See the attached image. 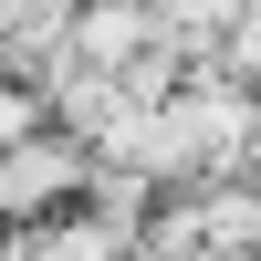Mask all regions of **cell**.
<instances>
[{
  "label": "cell",
  "mask_w": 261,
  "mask_h": 261,
  "mask_svg": "<svg viewBox=\"0 0 261 261\" xmlns=\"http://www.w3.org/2000/svg\"><path fill=\"white\" fill-rule=\"evenodd\" d=\"M241 178H251V188H261V125H251V146H241Z\"/></svg>",
  "instance_id": "obj_2"
},
{
  "label": "cell",
  "mask_w": 261,
  "mask_h": 261,
  "mask_svg": "<svg viewBox=\"0 0 261 261\" xmlns=\"http://www.w3.org/2000/svg\"><path fill=\"white\" fill-rule=\"evenodd\" d=\"M84 199H94V157H84L73 136H53V125H42L32 146L0 157V241H11V230L63 220V209H84Z\"/></svg>",
  "instance_id": "obj_1"
}]
</instances>
